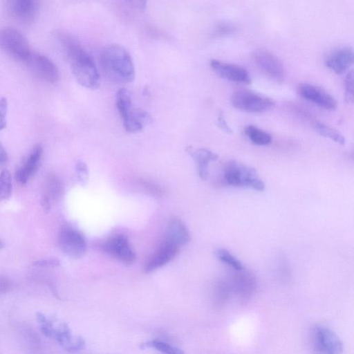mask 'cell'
<instances>
[{"instance_id": "1", "label": "cell", "mask_w": 354, "mask_h": 354, "mask_svg": "<svg viewBox=\"0 0 354 354\" xmlns=\"http://www.w3.org/2000/svg\"><path fill=\"white\" fill-rule=\"evenodd\" d=\"M56 38L62 48L73 75L82 86L95 89L100 84V77L93 57L72 35L59 31Z\"/></svg>"}, {"instance_id": "2", "label": "cell", "mask_w": 354, "mask_h": 354, "mask_svg": "<svg viewBox=\"0 0 354 354\" xmlns=\"http://www.w3.org/2000/svg\"><path fill=\"white\" fill-rule=\"evenodd\" d=\"M100 62L104 74L111 81L127 84L134 80L133 59L123 46L118 44L105 46L100 52Z\"/></svg>"}, {"instance_id": "3", "label": "cell", "mask_w": 354, "mask_h": 354, "mask_svg": "<svg viewBox=\"0 0 354 354\" xmlns=\"http://www.w3.org/2000/svg\"><path fill=\"white\" fill-rule=\"evenodd\" d=\"M223 180L233 187L250 188L257 191L265 189L263 181L254 168L236 160H230L225 165Z\"/></svg>"}, {"instance_id": "4", "label": "cell", "mask_w": 354, "mask_h": 354, "mask_svg": "<svg viewBox=\"0 0 354 354\" xmlns=\"http://www.w3.org/2000/svg\"><path fill=\"white\" fill-rule=\"evenodd\" d=\"M37 319L44 335L54 338L68 351H77L84 347L83 339L80 337L73 336L70 328L65 323L56 322L41 313H37Z\"/></svg>"}, {"instance_id": "5", "label": "cell", "mask_w": 354, "mask_h": 354, "mask_svg": "<svg viewBox=\"0 0 354 354\" xmlns=\"http://www.w3.org/2000/svg\"><path fill=\"white\" fill-rule=\"evenodd\" d=\"M0 48L15 59L25 64L32 53L24 35L12 27L0 29Z\"/></svg>"}, {"instance_id": "6", "label": "cell", "mask_w": 354, "mask_h": 354, "mask_svg": "<svg viewBox=\"0 0 354 354\" xmlns=\"http://www.w3.org/2000/svg\"><path fill=\"white\" fill-rule=\"evenodd\" d=\"M231 101L236 109L249 113L267 111L274 104L272 99L249 90H239L234 92Z\"/></svg>"}, {"instance_id": "7", "label": "cell", "mask_w": 354, "mask_h": 354, "mask_svg": "<svg viewBox=\"0 0 354 354\" xmlns=\"http://www.w3.org/2000/svg\"><path fill=\"white\" fill-rule=\"evenodd\" d=\"M312 343L315 351L321 353H341L344 346L337 335L324 326H316L312 331Z\"/></svg>"}, {"instance_id": "8", "label": "cell", "mask_w": 354, "mask_h": 354, "mask_svg": "<svg viewBox=\"0 0 354 354\" xmlns=\"http://www.w3.org/2000/svg\"><path fill=\"white\" fill-rule=\"evenodd\" d=\"M252 58L259 68L272 80L281 83L284 79V68L280 59L266 49H257Z\"/></svg>"}, {"instance_id": "9", "label": "cell", "mask_w": 354, "mask_h": 354, "mask_svg": "<svg viewBox=\"0 0 354 354\" xmlns=\"http://www.w3.org/2000/svg\"><path fill=\"white\" fill-rule=\"evenodd\" d=\"M57 241L61 250L71 257L80 258L86 252V244L84 236L71 227L61 228Z\"/></svg>"}, {"instance_id": "10", "label": "cell", "mask_w": 354, "mask_h": 354, "mask_svg": "<svg viewBox=\"0 0 354 354\" xmlns=\"http://www.w3.org/2000/svg\"><path fill=\"white\" fill-rule=\"evenodd\" d=\"M298 94L306 100L312 102L322 109L334 111L337 104L335 99L324 89L308 83H303L297 87Z\"/></svg>"}, {"instance_id": "11", "label": "cell", "mask_w": 354, "mask_h": 354, "mask_svg": "<svg viewBox=\"0 0 354 354\" xmlns=\"http://www.w3.org/2000/svg\"><path fill=\"white\" fill-rule=\"evenodd\" d=\"M103 250L126 265H131L135 261V253L124 235L117 234L109 238L103 244Z\"/></svg>"}, {"instance_id": "12", "label": "cell", "mask_w": 354, "mask_h": 354, "mask_svg": "<svg viewBox=\"0 0 354 354\" xmlns=\"http://www.w3.org/2000/svg\"><path fill=\"white\" fill-rule=\"evenodd\" d=\"M209 66L213 71L223 79L236 83H251L248 71L241 66L218 59H211Z\"/></svg>"}, {"instance_id": "13", "label": "cell", "mask_w": 354, "mask_h": 354, "mask_svg": "<svg viewBox=\"0 0 354 354\" xmlns=\"http://www.w3.org/2000/svg\"><path fill=\"white\" fill-rule=\"evenodd\" d=\"M26 64L34 73L43 80L54 83L59 80V73L56 65L46 56L32 53Z\"/></svg>"}, {"instance_id": "14", "label": "cell", "mask_w": 354, "mask_h": 354, "mask_svg": "<svg viewBox=\"0 0 354 354\" xmlns=\"http://www.w3.org/2000/svg\"><path fill=\"white\" fill-rule=\"evenodd\" d=\"M354 54L349 47H342L330 51L325 57L326 66L337 75L348 71L353 63Z\"/></svg>"}, {"instance_id": "15", "label": "cell", "mask_w": 354, "mask_h": 354, "mask_svg": "<svg viewBox=\"0 0 354 354\" xmlns=\"http://www.w3.org/2000/svg\"><path fill=\"white\" fill-rule=\"evenodd\" d=\"M64 187L60 178L54 174H49L44 182L41 197L43 209L48 212L61 198Z\"/></svg>"}, {"instance_id": "16", "label": "cell", "mask_w": 354, "mask_h": 354, "mask_svg": "<svg viewBox=\"0 0 354 354\" xmlns=\"http://www.w3.org/2000/svg\"><path fill=\"white\" fill-rule=\"evenodd\" d=\"M43 149L41 145H36L30 150L15 173V178L21 185H26L36 173L40 165Z\"/></svg>"}, {"instance_id": "17", "label": "cell", "mask_w": 354, "mask_h": 354, "mask_svg": "<svg viewBox=\"0 0 354 354\" xmlns=\"http://www.w3.org/2000/svg\"><path fill=\"white\" fill-rule=\"evenodd\" d=\"M9 14L15 19L24 22H32L38 9L37 0H6Z\"/></svg>"}, {"instance_id": "18", "label": "cell", "mask_w": 354, "mask_h": 354, "mask_svg": "<svg viewBox=\"0 0 354 354\" xmlns=\"http://www.w3.org/2000/svg\"><path fill=\"white\" fill-rule=\"evenodd\" d=\"M235 271L236 273L232 276V283H230L231 290H234L241 298L250 297L255 291L257 286L254 276L245 268Z\"/></svg>"}, {"instance_id": "19", "label": "cell", "mask_w": 354, "mask_h": 354, "mask_svg": "<svg viewBox=\"0 0 354 354\" xmlns=\"http://www.w3.org/2000/svg\"><path fill=\"white\" fill-rule=\"evenodd\" d=\"M178 248L171 243L164 241L145 266V272H151L166 265L175 257Z\"/></svg>"}, {"instance_id": "20", "label": "cell", "mask_w": 354, "mask_h": 354, "mask_svg": "<svg viewBox=\"0 0 354 354\" xmlns=\"http://www.w3.org/2000/svg\"><path fill=\"white\" fill-rule=\"evenodd\" d=\"M185 150L195 161L200 178L202 180H206L209 174V163L216 160L218 158V154L207 149H194L191 146L187 147Z\"/></svg>"}, {"instance_id": "21", "label": "cell", "mask_w": 354, "mask_h": 354, "mask_svg": "<svg viewBox=\"0 0 354 354\" xmlns=\"http://www.w3.org/2000/svg\"><path fill=\"white\" fill-rule=\"evenodd\" d=\"M189 234L183 222L178 218H172L168 223L164 241L180 247L188 243Z\"/></svg>"}, {"instance_id": "22", "label": "cell", "mask_w": 354, "mask_h": 354, "mask_svg": "<svg viewBox=\"0 0 354 354\" xmlns=\"http://www.w3.org/2000/svg\"><path fill=\"white\" fill-rule=\"evenodd\" d=\"M122 120L127 131L138 133L142 130L145 125L152 122V117L147 111L133 109Z\"/></svg>"}, {"instance_id": "23", "label": "cell", "mask_w": 354, "mask_h": 354, "mask_svg": "<svg viewBox=\"0 0 354 354\" xmlns=\"http://www.w3.org/2000/svg\"><path fill=\"white\" fill-rule=\"evenodd\" d=\"M244 133L250 140L257 145H268L272 142V136L270 133L254 125L245 126Z\"/></svg>"}, {"instance_id": "24", "label": "cell", "mask_w": 354, "mask_h": 354, "mask_svg": "<svg viewBox=\"0 0 354 354\" xmlns=\"http://www.w3.org/2000/svg\"><path fill=\"white\" fill-rule=\"evenodd\" d=\"M313 127L314 130L320 136L333 140L339 145L345 144V138L337 129L318 121L314 122Z\"/></svg>"}, {"instance_id": "25", "label": "cell", "mask_w": 354, "mask_h": 354, "mask_svg": "<svg viewBox=\"0 0 354 354\" xmlns=\"http://www.w3.org/2000/svg\"><path fill=\"white\" fill-rule=\"evenodd\" d=\"M116 106L122 118L124 119L133 109L131 98L127 89L121 88L115 96Z\"/></svg>"}, {"instance_id": "26", "label": "cell", "mask_w": 354, "mask_h": 354, "mask_svg": "<svg viewBox=\"0 0 354 354\" xmlns=\"http://www.w3.org/2000/svg\"><path fill=\"white\" fill-rule=\"evenodd\" d=\"M12 177L7 169L0 174V201L10 198L12 194Z\"/></svg>"}, {"instance_id": "27", "label": "cell", "mask_w": 354, "mask_h": 354, "mask_svg": "<svg viewBox=\"0 0 354 354\" xmlns=\"http://www.w3.org/2000/svg\"><path fill=\"white\" fill-rule=\"evenodd\" d=\"M217 258L234 270H240L244 268L241 262L225 249H218L216 252Z\"/></svg>"}, {"instance_id": "28", "label": "cell", "mask_w": 354, "mask_h": 354, "mask_svg": "<svg viewBox=\"0 0 354 354\" xmlns=\"http://www.w3.org/2000/svg\"><path fill=\"white\" fill-rule=\"evenodd\" d=\"M232 291L230 285L228 282L221 281L215 288L214 301L216 306H221L223 305Z\"/></svg>"}, {"instance_id": "29", "label": "cell", "mask_w": 354, "mask_h": 354, "mask_svg": "<svg viewBox=\"0 0 354 354\" xmlns=\"http://www.w3.org/2000/svg\"><path fill=\"white\" fill-rule=\"evenodd\" d=\"M138 183L151 196H162L165 194V189L153 181L146 178H139Z\"/></svg>"}, {"instance_id": "30", "label": "cell", "mask_w": 354, "mask_h": 354, "mask_svg": "<svg viewBox=\"0 0 354 354\" xmlns=\"http://www.w3.org/2000/svg\"><path fill=\"white\" fill-rule=\"evenodd\" d=\"M149 346L167 354H180L183 353L178 348H176L166 342L160 340H153L147 343Z\"/></svg>"}, {"instance_id": "31", "label": "cell", "mask_w": 354, "mask_h": 354, "mask_svg": "<svg viewBox=\"0 0 354 354\" xmlns=\"http://www.w3.org/2000/svg\"><path fill=\"white\" fill-rule=\"evenodd\" d=\"M353 72L350 71L347 73L345 81V100L347 103L353 102Z\"/></svg>"}, {"instance_id": "32", "label": "cell", "mask_w": 354, "mask_h": 354, "mask_svg": "<svg viewBox=\"0 0 354 354\" xmlns=\"http://www.w3.org/2000/svg\"><path fill=\"white\" fill-rule=\"evenodd\" d=\"M77 179L80 183L84 185L88 177V169L87 165L82 161L78 160L75 165Z\"/></svg>"}, {"instance_id": "33", "label": "cell", "mask_w": 354, "mask_h": 354, "mask_svg": "<svg viewBox=\"0 0 354 354\" xmlns=\"http://www.w3.org/2000/svg\"><path fill=\"white\" fill-rule=\"evenodd\" d=\"M236 31V28L226 23H221L218 24L214 31V35L216 37H222L231 35Z\"/></svg>"}, {"instance_id": "34", "label": "cell", "mask_w": 354, "mask_h": 354, "mask_svg": "<svg viewBox=\"0 0 354 354\" xmlns=\"http://www.w3.org/2000/svg\"><path fill=\"white\" fill-rule=\"evenodd\" d=\"M8 108L7 100L5 97L0 99V131L6 125V113Z\"/></svg>"}, {"instance_id": "35", "label": "cell", "mask_w": 354, "mask_h": 354, "mask_svg": "<svg viewBox=\"0 0 354 354\" xmlns=\"http://www.w3.org/2000/svg\"><path fill=\"white\" fill-rule=\"evenodd\" d=\"M33 265L42 268H52L59 266L60 265V262L56 259H45L35 261L33 263Z\"/></svg>"}, {"instance_id": "36", "label": "cell", "mask_w": 354, "mask_h": 354, "mask_svg": "<svg viewBox=\"0 0 354 354\" xmlns=\"http://www.w3.org/2000/svg\"><path fill=\"white\" fill-rule=\"evenodd\" d=\"M217 125L226 133H231L232 131L231 128L228 126L227 123L226 122L224 115L222 113H220L218 114L217 118Z\"/></svg>"}, {"instance_id": "37", "label": "cell", "mask_w": 354, "mask_h": 354, "mask_svg": "<svg viewBox=\"0 0 354 354\" xmlns=\"http://www.w3.org/2000/svg\"><path fill=\"white\" fill-rule=\"evenodd\" d=\"M11 288L10 281L6 277H0V293L7 292Z\"/></svg>"}, {"instance_id": "38", "label": "cell", "mask_w": 354, "mask_h": 354, "mask_svg": "<svg viewBox=\"0 0 354 354\" xmlns=\"http://www.w3.org/2000/svg\"><path fill=\"white\" fill-rule=\"evenodd\" d=\"M127 2L134 8L144 10L147 6V0H127Z\"/></svg>"}, {"instance_id": "39", "label": "cell", "mask_w": 354, "mask_h": 354, "mask_svg": "<svg viewBox=\"0 0 354 354\" xmlns=\"http://www.w3.org/2000/svg\"><path fill=\"white\" fill-rule=\"evenodd\" d=\"M8 160V155L6 149L0 142V167L3 165Z\"/></svg>"}, {"instance_id": "40", "label": "cell", "mask_w": 354, "mask_h": 354, "mask_svg": "<svg viewBox=\"0 0 354 354\" xmlns=\"http://www.w3.org/2000/svg\"><path fill=\"white\" fill-rule=\"evenodd\" d=\"M3 247V243L0 241V249Z\"/></svg>"}]
</instances>
